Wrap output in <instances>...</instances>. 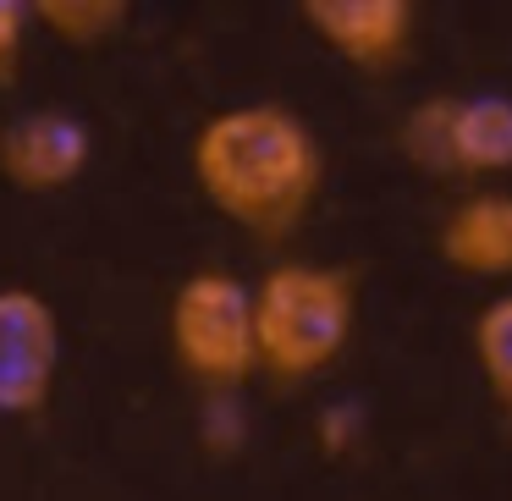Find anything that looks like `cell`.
<instances>
[{"instance_id":"obj_3","label":"cell","mask_w":512,"mask_h":501,"mask_svg":"<svg viewBox=\"0 0 512 501\" xmlns=\"http://www.w3.org/2000/svg\"><path fill=\"white\" fill-rule=\"evenodd\" d=\"M166 336L177 369L210 397H237L259 375L254 298H248V281H237L232 270L204 265L182 276L166 309Z\"/></svg>"},{"instance_id":"obj_1","label":"cell","mask_w":512,"mask_h":501,"mask_svg":"<svg viewBox=\"0 0 512 501\" xmlns=\"http://www.w3.org/2000/svg\"><path fill=\"white\" fill-rule=\"evenodd\" d=\"M188 166L204 204L265 243L298 232L325 188L320 133L281 100L215 111L193 133Z\"/></svg>"},{"instance_id":"obj_11","label":"cell","mask_w":512,"mask_h":501,"mask_svg":"<svg viewBox=\"0 0 512 501\" xmlns=\"http://www.w3.org/2000/svg\"><path fill=\"white\" fill-rule=\"evenodd\" d=\"M452 116H457V94H430L419 100L397 127V149L408 166L419 171H452Z\"/></svg>"},{"instance_id":"obj_2","label":"cell","mask_w":512,"mask_h":501,"mask_svg":"<svg viewBox=\"0 0 512 501\" xmlns=\"http://www.w3.org/2000/svg\"><path fill=\"white\" fill-rule=\"evenodd\" d=\"M259 369L281 386L314 380L347 353L358 331V276L347 265L287 259L248 287Z\"/></svg>"},{"instance_id":"obj_8","label":"cell","mask_w":512,"mask_h":501,"mask_svg":"<svg viewBox=\"0 0 512 501\" xmlns=\"http://www.w3.org/2000/svg\"><path fill=\"white\" fill-rule=\"evenodd\" d=\"M452 171H463V177H501V171H512V100L507 94L457 100Z\"/></svg>"},{"instance_id":"obj_9","label":"cell","mask_w":512,"mask_h":501,"mask_svg":"<svg viewBox=\"0 0 512 501\" xmlns=\"http://www.w3.org/2000/svg\"><path fill=\"white\" fill-rule=\"evenodd\" d=\"M28 17H34L45 34H56L61 45H105L127 28L133 6L127 0H28Z\"/></svg>"},{"instance_id":"obj_10","label":"cell","mask_w":512,"mask_h":501,"mask_svg":"<svg viewBox=\"0 0 512 501\" xmlns=\"http://www.w3.org/2000/svg\"><path fill=\"white\" fill-rule=\"evenodd\" d=\"M468 347H474V369H479V380H485L490 402H496L512 424V292L490 298L485 309L474 314Z\"/></svg>"},{"instance_id":"obj_7","label":"cell","mask_w":512,"mask_h":501,"mask_svg":"<svg viewBox=\"0 0 512 501\" xmlns=\"http://www.w3.org/2000/svg\"><path fill=\"white\" fill-rule=\"evenodd\" d=\"M435 254L457 276L507 281L512 276V193H468L441 215Z\"/></svg>"},{"instance_id":"obj_5","label":"cell","mask_w":512,"mask_h":501,"mask_svg":"<svg viewBox=\"0 0 512 501\" xmlns=\"http://www.w3.org/2000/svg\"><path fill=\"white\" fill-rule=\"evenodd\" d=\"M303 28L358 72H391L413 50V0H303Z\"/></svg>"},{"instance_id":"obj_4","label":"cell","mask_w":512,"mask_h":501,"mask_svg":"<svg viewBox=\"0 0 512 501\" xmlns=\"http://www.w3.org/2000/svg\"><path fill=\"white\" fill-rule=\"evenodd\" d=\"M61 375V314L34 287H0V419L50 408Z\"/></svg>"},{"instance_id":"obj_12","label":"cell","mask_w":512,"mask_h":501,"mask_svg":"<svg viewBox=\"0 0 512 501\" xmlns=\"http://www.w3.org/2000/svg\"><path fill=\"white\" fill-rule=\"evenodd\" d=\"M28 0H0V89H12L23 72V50H28Z\"/></svg>"},{"instance_id":"obj_6","label":"cell","mask_w":512,"mask_h":501,"mask_svg":"<svg viewBox=\"0 0 512 501\" xmlns=\"http://www.w3.org/2000/svg\"><path fill=\"white\" fill-rule=\"evenodd\" d=\"M94 133L72 111H28L0 127V182L17 193H61L89 171Z\"/></svg>"}]
</instances>
